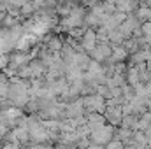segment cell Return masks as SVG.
I'll use <instances>...</instances> for the list:
<instances>
[{
  "label": "cell",
  "instance_id": "obj_1",
  "mask_svg": "<svg viewBox=\"0 0 151 149\" xmlns=\"http://www.w3.org/2000/svg\"><path fill=\"white\" fill-rule=\"evenodd\" d=\"M114 133H116V128H114L113 125H106L102 130L93 132V133L90 135V140H91V144L107 146V144H109V142L114 139Z\"/></svg>",
  "mask_w": 151,
  "mask_h": 149
},
{
  "label": "cell",
  "instance_id": "obj_2",
  "mask_svg": "<svg viewBox=\"0 0 151 149\" xmlns=\"http://www.w3.org/2000/svg\"><path fill=\"white\" fill-rule=\"evenodd\" d=\"M111 56H113V47H111L109 42H100V44H97V47L90 53V58H91L93 62H97V63H104V62L109 60Z\"/></svg>",
  "mask_w": 151,
  "mask_h": 149
},
{
  "label": "cell",
  "instance_id": "obj_3",
  "mask_svg": "<svg viewBox=\"0 0 151 149\" xmlns=\"http://www.w3.org/2000/svg\"><path fill=\"white\" fill-rule=\"evenodd\" d=\"M104 116H106L107 125H113L114 128H119V126H121V121H123V109H121L119 105H116V107H107L106 112H104Z\"/></svg>",
  "mask_w": 151,
  "mask_h": 149
},
{
  "label": "cell",
  "instance_id": "obj_4",
  "mask_svg": "<svg viewBox=\"0 0 151 149\" xmlns=\"http://www.w3.org/2000/svg\"><path fill=\"white\" fill-rule=\"evenodd\" d=\"M97 30L95 28H88L86 32H84V35L81 39V46H83V49L90 54L95 47H97Z\"/></svg>",
  "mask_w": 151,
  "mask_h": 149
},
{
  "label": "cell",
  "instance_id": "obj_5",
  "mask_svg": "<svg viewBox=\"0 0 151 149\" xmlns=\"http://www.w3.org/2000/svg\"><path fill=\"white\" fill-rule=\"evenodd\" d=\"M46 46H47V49H49L51 53H62L65 42H63V39L60 37V35H51L49 40L46 42Z\"/></svg>",
  "mask_w": 151,
  "mask_h": 149
},
{
  "label": "cell",
  "instance_id": "obj_6",
  "mask_svg": "<svg viewBox=\"0 0 151 149\" xmlns=\"http://www.w3.org/2000/svg\"><path fill=\"white\" fill-rule=\"evenodd\" d=\"M150 128H151V111H148L139 117V121H137V130H135V132H144V133H146Z\"/></svg>",
  "mask_w": 151,
  "mask_h": 149
},
{
  "label": "cell",
  "instance_id": "obj_7",
  "mask_svg": "<svg viewBox=\"0 0 151 149\" xmlns=\"http://www.w3.org/2000/svg\"><path fill=\"white\" fill-rule=\"evenodd\" d=\"M125 77H127V84H130V86H137L141 82L137 67H128L127 72H125Z\"/></svg>",
  "mask_w": 151,
  "mask_h": 149
},
{
  "label": "cell",
  "instance_id": "obj_8",
  "mask_svg": "<svg viewBox=\"0 0 151 149\" xmlns=\"http://www.w3.org/2000/svg\"><path fill=\"white\" fill-rule=\"evenodd\" d=\"M84 116L88 119V125H107L106 116L100 114V112H86Z\"/></svg>",
  "mask_w": 151,
  "mask_h": 149
},
{
  "label": "cell",
  "instance_id": "obj_9",
  "mask_svg": "<svg viewBox=\"0 0 151 149\" xmlns=\"http://www.w3.org/2000/svg\"><path fill=\"white\" fill-rule=\"evenodd\" d=\"M137 121H139V116L135 114H130V116H123V121H121V126L119 128H128V130H137Z\"/></svg>",
  "mask_w": 151,
  "mask_h": 149
},
{
  "label": "cell",
  "instance_id": "obj_10",
  "mask_svg": "<svg viewBox=\"0 0 151 149\" xmlns=\"http://www.w3.org/2000/svg\"><path fill=\"white\" fill-rule=\"evenodd\" d=\"M134 130H128V128H116V133H114V137L116 139H119L123 144H127L128 140H132V137H134Z\"/></svg>",
  "mask_w": 151,
  "mask_h": 149
},
{
  "label": "cell",
  "instance_id": "obj_11",
  "mask_svg": "<svg viewBox=\"0 0 151 149\" xmlns=\"http://www.w3.org/2000/svg\"><path fill=\"white\" fill-rule=\"evenodd\" d=\"M123 47H125V51L128 53V54H135L137 51H141L139 49V42H137V39H127L125 42H123Z\"/></svg>",
  "mask_w": 151,
  "mask_h": 149
},
{
  "label": "cell",
  "instance_id": "obj_12",
  "mask_svg": "<svg viewBox=\"0 0 151 149\" xmlns=\"http://www.w3.org/2000/svg\"><path fill=\"white\" fill-rule=\"evenodd\" d=\"M127 39L123 37V34L119 32V30H114L109 34V44H113V46H123V42H125Z\"/></svg>",
  "mask_w": 151,
  "mask_h": 149
},
{
  "label": "cell",
  "instance_id": "obj_13",
  "mask_svg": "<svg viewBox=\"0 0 151 149\" xmlns=\"http://www.w3.org/2000/svg\"><path fill=\"white\" fill-rule=\"evenodd\" d=\"M121 90H123V97H125L127 102H132V100L135 98V88H134V86L127 84V86H123Z\"/></svg>",
  "mask_w": 151,
  "mask_h": 149
},
{
  "label": "cell",
  "instance_id": "obj_14",
  "mask_svg": "<svg viewBox=\"0 0 151 149\" xmlns=\"http://www.w3.org/2000/svg\"><path fill=\"white\" fill-rule=\"evenodd\" d=\"M113 82H114V86L123 88V86H127V77H125L123 74H114L113 75Z\"/></svg>",
  "mask_w": 151,
  "mask_h": 149
},
{
  "label": "cell",
  "instance_id": "obj_15",
  "mask_svg": "<svg viewBox=\"0 0 151 149\" xmlns=\"http://www.w3.org/2000/svg\"><path fill=\"white\" fill-rule=\"evenodd\" d=\"M123 148H125V144H123L119 139H116V137H114L113 140L106 146V149H123Z\"/></svg>",
  "mask_w": 151,
  "mask_h": 149
},
{
  "label": "cell",
  "instance_id": "obj_16",
  "mask_svg": "<svg viewBox=\"0 0 151 149\" xmlns=\"http://www.w3.org/2000/svg\"><path fill=\"white\" fill-rule=\"evenodd\" d=\"M142 34H144V37H151V21L148 23H142Z\"/></svg>",
  "mask_w": 151,
  "mask_h": 149
},
{
  "label": "cell",
  "instance_id": "obj_17",
  "mask_svg": "<svg viewBox=\"0 0 151 149\" xmlns=\"http://www.w3.org/2000/svg\"><path fill=\"white\" fill-rule=\"evenodd\" d=\"M111 97H113V98H119V97H123V90L118 88V86H116V88H111Z\"/></svg>",
  "mask_w": 151,
  "mask_h": 149
},
{
  "label": "cell",
  "instance_id": "obj_18",
  "mask_svg": "<svg viewBox=\"0 0 151 149\" xmlns=\"http://www.w3.org/2000/svg\"><path fill=\"white\" fill-rule=\"evenodd\" d=\"M0 12H7V2H0Z\"/></svg>",
  "mask_w": 151,
  "mask_h": 149
},
{
  "label": "cell",
  "instance_id": "obj_19",
  "mask_svg": "<svg viewBox=\"0 0 151 149\" xmlns=\"http://www.w3.org/2000/svg\"><path fill=\"white\" fill-rule=\"evenodd\" d=\"M88 149H106V146H99V144H91Z\"/></svg>",
  "mask_w": 151,
  "mask_h": 149
},
{
  "label": "cell",
  "instance_id": "obj_20",
  "mask_svg": "<svg viewBox=\"0 0 151 149\" xmlns=\"http://www.w3.org/2000/svg\"><path fill=\"white\" fill-rule=\"evenodd\" d=\"M0 112H2V107H0Z\"/></svg>",
  "mask_w": 151,
  "mask_h": 149
},
{
  "label": "cell",
  "instance_id": "obj_21",
  "mask_svg": "<svg viewBox=\"0 0 151 149\" xmlns=\"http://www.w3.org/2000/svg\"><path fill=\"white\" fill-rule=\"evenodd\" d=\"M53 149H56V148H53Z\"/></svg>",
  "mask_w": 151,
  "mask_h": 149
}]
</instances>
